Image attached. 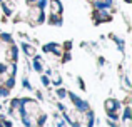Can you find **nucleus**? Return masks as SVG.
I'll use <instances>...</instances> for the list:
<instances>
[{
  "instance_id": "nucleus-1",
  "label": "nucleus",
  "mask_w": 132,
  "mask_h": 127,
  "mask_svg": "<svg viewBox=\"0 0 132 127\" xmlns=\"http://www.w3.org/2000/svg\"><path fill=\"white\" fill-rule=\"evenodd\" d=\"M50 9H52V13H57V15H60L62 12V5L59 0H52L50 2Z\"/></svg>"
},
{
  "instance_id": "nucleus-2",
  "label": "nucleus",
  "mask_w": 132,
  "mask_h": 127,
  "mask_svg": "<svg viewBox=\"0 0 132 127\" xmlns=\"http://www.w3.org/2000/svg\"><path fill=\"white\" fill-rule=\"evenodd\" d=\"M95 17H97V20H109V15H107V12H105V9H99L97 10V13H95Z\"/></svg>"
},
{
  "instance_id": "nucleus-3",
  "label": "nucleus",
  "mask_w": 132,
  "mask_h": 127,
  "mask_svg": "<svg viewBox=\"0 0 132 127\" xmlns=\"http://www.w3.org/2000/svg\"><path fill=\"white\" fill-rule=\"evenodd\" d=\"M117 107H119V102L117 100H107L105 102V109L107 111H116Z\"/></svg>"
},
{
  "instance_id": "nucleus-4",
  "label": "nucleus",
  "mask_w": 132,
  "mask_h": 127,
  "mask_svg": "<svg viewBox=\"0 0 132 127\" xmlns=\"http://www.w3.org/2000/svg\"><path fill=\"white\" fill-rule=\"evenodd\" d=\"M23 52L27 54V55H34V54H35V49H34V47H30V45H25V44H23Z\"/></svg>"
},
{
  "instance_id": "nucleus-5",
  "label": "nucleus",
  "mask_w": 132,
  "mask_h": 127,
  "mask_svg": "<svg viewBox=\"0 0 132 127\" xmlns=\"http://www.w3.org/2000/svg\"><path fill=\"white\" fill-rule=\"evenodd\" d=\"M34 69H35L37 72H42V64H40V62H39L37 59L34 60Z\"/></svg>"
},
{
  "instance_id": "nucleus-6",
  "label": "nucleus",
  "mask_w": 132,
  "mask_h": 127,
  "mask_svg": "<svg viewBox=\"0 0 132 127\" xmlns=\"http://www.w3.org/2000/svg\"><path fill=\"white\" fill-rule=\"evenodd\" d=\"M13 84H15V80H13V77L7 80V87H9V89H12V87H13Z\"/></svg>"
},
{
  "instance_id": "nucleus-7",
  "label": "nucleus",
  "mask_w": 132,
  "mask_h": 127,
  "mask_svg": "<svg viewBox=\"0 0 132 127\" xmlns=\"http://www.w3.org/2000/svg\"><path fill=\"white\" fill-rule=\"evenodd\" d=\"M22 84H23V87H27V89H32V85H30V82L27 80V79H23V80H22Z\"/></svg>"
},
{
  "instance_id": "nucleus-8",
  "label": "nucleus",
  "mask_w": 132,
  "mask_h": 127,
  "mask_svg": "<svg viewBox=\"0 0 132 127\" xmlns=\"http://www.w3.org/2000/svg\"><path fill=\"white\" fill-rule=\"evenodd\" d=\"M59 97H67V92H65L64 89H60V90H59Z\"/></svg>"
},
{
  "instance_id": "nucleus-9",
  "label": "nucleus",
  "mask_w": 132,
  "mask_h": 127,
  "mask_svg": "<svg viewBox=\"0 0 132 127\" xmlns=\"http://www.w3.org/2000/svg\"><path fill=\"white\" fill-rule=\"evenodd\" d=\"M42 82H44L45 85H48V79H47V77H42Z\"/></svg>"
},
{
  "instance_id": "nucleus-10",
  "label": "nucleus",
  "mask_w": 132,
  "mask_h": 127,
  "mask_svg": "<svg viewBox=\"0 0 132 127\" xmlns=\"http://www.w3.org/2000/svg\"><path fill=\"white\" fill-rule=\"evenodd\" d=\"M29 2H30V3H34V2H35V0H29Z\"/></svg>"
},
{
  "instance_id": "nucleus-11",
  "label": "nucleus",
  "mask_w": 132,
  "mask_h": 127,
  "mask_svg": "<svg viewBox=\"0 0 132 127\" xmlns=\"http://www.w3.org/2000/svg\"><path fill=\"white\" fill-rule=\"evenodd\" d=\"M0 2H2V0H0Z\"/></svg>"
}]
</instances>
